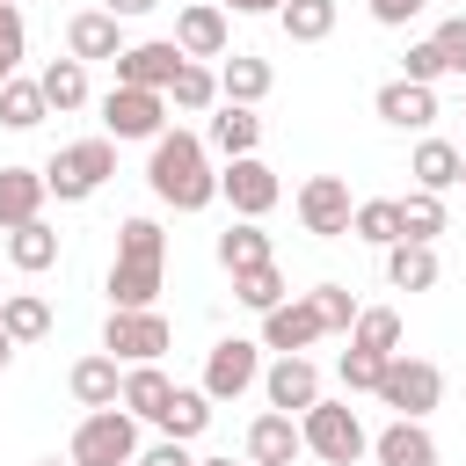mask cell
Returning <instances> with one entry per match:
<instances>
[{
	"mask_svg": "<svg viewBox=\"0 0 466 466\" xmlns=\"http://www.w3.org/2000/svg\"><path fill=\"white\" fill-rule=\"evenodd\" d=\"M0 328H7L15 342H44V335H51V306H44L36 291H7V299H0Z\"/></svg>",
	"mask_w": 466,
	"mask_h": 466,
	"instance_id": "cell-31",
	"label": "cell"
},
{
	"mask_svg": "<svg viewBox=\"0 0 466 466\" xmlns=\"http://www.w3.org/2000/svg\"><path fill=\"white\" fill-rule=\"evenodd\" d=\"M204 430H211V393H204V386H175V400L160 408V437L189 444V437H204Z\"/></svg>",
	"mask_w": 466,
	"mask_h": 466,
	"instance_id": "cell-28",
	"label": "cell"
},
{
	"mask_svg": "<svg viewBox=\"0 0 466 466\" xmlns=\"http://www.w3.org/2000/svg\"><path fill=\"white\" fill-rule=\"evenodd\" d=\"M160 131H167V95H146V87L102 95V138H160Z\"/></svg>",
	"mask_w": 466,
	"mask_h": 466,
	"instance_id": "cell-10",
	"label": "cell"
},
{
	"mask_svg": "<svg viewBox=\"0 0 466 466\" xmlns=\"http://www.w3.org/2000/svg\"><path fill=\"white\" fill-rule=\"evenodd\" d=\"M197 466H255V459H197Z\"/></svg>",
	"mask_w": 466,
	"mask_h": 466,
	"instance_id": "cell-49",
	"label": "cell"
},
{
	"mask_svg": "<svg viewBox=\"0 0 466 466\" xmlns=\"http://www.w3.org/2000/svg\"><path fill=\"white\" fill-rule=\"evenodd\" d=\"M255 379H262V342H240V335L211 342V357H204V393L211 400H240Z\"/></svg>",
	"mask_w": 466,
	"mask_h": 466,
	"instance_id": "cell-11",
	"label": "cell"
},
{
	"mask_svg": "<svg viewBox=\"0 0 466 466\" xmlns=\"http://www.w3.org/2000/svg\"><path fill=\"white\" fill-rule=\"evenodd\" d=\"M320 335H328V328H320L313 299H284L277 313H262V350H277V357H306Z\"/></svg>",
	"mask_w": 466,
	"mask_h": 466,
	"instance_id": "cell-14",
	"label": "cell"
},
{
	"mask_svg": "<svg viewBox=\"0 0 466 466\" xmlns=\"http://www.w3.org/2000/svg\"><path fill=\"white\" fill-rule=\"evenodd\" d=\"M167 400H175V379H167L160 364H131V371H124V408H131L138 422H160Z\"/></svg>",
	"mask_w": 466,
	"mask_h": 466,
	"instance_id": "cell-27",
	"label": "cell"
},
{
	"mask_svg": "<svg viewBox=\"0 0 466 466\" xmlns=\"http://www.w3.org/2000/svg\"><path fill=\"white\" fill-rule=\"evenodd\" d=\"M160 277H167V233L153 218H124L116 226V262H109V306L116 313H138L160 299Z\"/></svg>",
	"mask_w": 466,
	"mask_h": 466,
	"instance_id": "cell-2",
	"label": "cell"
},
{
	"mask_svg": "<svg viewBox=\"0 0 466 466\" xmlns=\"http://www.w3.org/2000/svg\"><path fill=\"white\" fill-rule=\"evenodd\" d=\"M350 218H357V197H350L342 175H306V182H299V226H306L313 240H342Z\"/></svg>",
	"mask_w": 466,
	"mask_h": 466,
	"instance_id": "cell-7",
	"label": "cell"
},
{
	"mask_svg": "<svg viewBox=\"0 0 466 466\" xmlns=\"http://www.w3.org/2000/svg\"><path fill=\"white\" fill-rule=\"evenodd\" d=\"M459 182H466V167H459Z\"/></svg>",
	"mask_w": 466,
	"mask_h": 466,
	"instance_id": "cell-52",
	"label": "cell"
},
{
	"mask_svg": "<svg viewBox=\"0 0 466 466\" xmlns=\"http://www.w3.org/2000/svg\"><path fill=\"white\" fill-rule=\"evenodd\" d=\"M138 466H197V459H189V444L160 437V444H146V451H138Z\"/></svg>",
	"mask_w": 466,
	"mask_h": 466,
	"instance_id": "cell-45",
	"label": "cell"
},
{
	"mask_svg": "<svg viewBox=\"0 0 466 466\" xmlns=\"http://www.w3.org/2000/svg\"><path fill=\"white\" fill-rule=\"evenodd\" d=\"M167 102H175V109H189V116H204V109H211V102H218V73H211V66H197V58H189V66H182V73H175V87H167Z\"/></svg>",
	"mask_w": 466,
	"mask_h": 466,
	"instance_id": "cell-37",
	"label": "cell"
},
{
	"mask_svg": "<svg viewBox=\"0 0 466 466\" xmlns=\"http://www.w3.org/2000/svg\"><path fill=\"white\" fill-rule=\"evenodd\" d=\"M204 146H211L218 160H248V153L262 146V116H255V109H233V102H226V109L211 116V138H204Z\"/></svg>",
	"mask_w": 466,
	"mask_h": 466,
	"instance_id": "cell-24",
	"label": "cell"
},
{
	"mask_svg": "<svg viewBox=\"0 0 466 466\" xmlns=\"http://www.w3.org/2000/svg\"><path fill=\"white\" fill-rule=\"evenodd\" d=\"M175 335H167V320L153 313V306H138V313H116L109 306V328H102V350L116 357V364H160V350H167Z\"/></svg>",
	"mask_w": 466,
	"mask_h": 466,
	"instance_id": "cell-9",
	"label": "cell"
},
{
	"mask_svg": "<svg viewBox=\"0 0 466 466\" xmlns=\"http://www.w3.org/2000/svg\"><path fill=\"white\" fill-rule=\"evenodd\" d=\"M124 51H131V44H124V22H116L109 7H87V15L66 22V58L95 66V58H124Z\"/></svg>",
	"mask_w": 466,
	"mask_h": 466,
	"instance_id": "cell-15",
	"label": "cell"
},
{
	"mask_svg": "<svg viewBox=\"0 0 466 466\" xmlns=\"http://www.w3.org/2000/svg\"><path fill=\"white\" fill-rule=\"evenodd\" d=\"M299 451H306L299 415H277V408H269V415H255V422H248V459H255V466H291Z\"/></svg>",
	"mask_w": 466,
	"mask_h": 466,
	"instance_id": "cell-18",
	"label": "cell"
},
{
	"mask_svg": "<svg viewBox=\"0 0 466 466\" xmlns=\"http://www.w3.org/2000/svg\"><path fill=\"white\" fill-rule=\"evenodd\" d=\"M437 233H444V197L408 189V197H400V240H430V248H437Z\"/></svg>",
	"mask_w": 466,
	"mask_h": 466,
	"instance_id": "cell-36",
	"label": "cell"
},
{
	"mask_svg": "<svg viewBox=\"0 0 466 466\" xmlns=\"http://www.w3.org/2000/svg\"><path fill=\"white\" fill-rule=\"evenodd\" d=\"M218 262H226V277L277 262V255H269V233H262V218H233V226L218 233Z\"/></svg>",
	"mask_w": 466,
	"mask_h": 466,
	"instance_id": "cell-25",
	"label": "cell"
},
{
	"mask_svg": "<svg viewBox=\"0 0 466 466\" xmlns=\"http://www.w3.org/2000/svg\"><path fill=\"white\" fill-rule=\"evenodd\" d=\"M66 386H73V400H80L87 415H95V408H124V371H116V357H109V350L80 357Z\"/></svg>",
	"mask_w": 466,
	"mask_h": 466,
	"instance_id": "cell-20",
	"label": "cell"
},
{
	"mask_svg": "<svg viewBox=\"0 0 466 466\" xmlns=\"http://www.w3.org/2000/svg\"><path fill=\"white\" fill-rule=\"evenodd\" d=\"M371 459H379V466H437V437H430L422 422H400V415H393V422L371 437Z\"/></svg>",
	"mask_w": 466,
	"mask_h": 466,
	"instance_id": "cell-21",
	"label": "cell"
},
{
	"mask_svg": "<svg viewBox=\"0 0 466 466\" xmlns=\"http://www.w3.org/2000/svg\"><path fill=\"white\" fill-rule=\"evenodd\" d=\"M306 299H313V313H320V328H328V335H350V328H357V313H364V306L350 299V284H313Z\"/></svg>",
	"mask_w": 466,
	"mask_h": 466,
	"instance_id": "cell-39",
	"label": "cell"
},
{
	"mask_svg": "<svg viewBox=\"0 0 466 466\" xmlns=\"http://www.w3.org/2000/svg\"><path fill=\"white\" fill-rule=\"evenodd\" d=\"M66 459H73V466H131V459H138V415H131V408H95V415H80Z\"/></svg>",
	"mask_w": 466,
	"mask_h": 466,
	"instance_id": "cell-5",
	"label": "cell"
},
{
	"mask_svg": "<svg viewBox=\"0 0 466 466\" xmlns=\"http://www.w3.org/2000/svg\"><path fill=\"white\" fill-rule=\"evenodd\" d=\"M386 364H393V357H371V350H342V364H335V371H342V386H350V393H379Z\"/></svg>",
	"mask_w": 466,
	"mask_h": 466,
	"instance_id": "cell-41",
	"label": "cell"
},
{
	"mask_svg": "<svg viewBox=\"0 0 466 466\" xmlns=\"http://www.w3.org/2000/svg\"><path fill=\"white\" fill-rule=\"evenodd\" d=\"M379 400H386L400 422H422V415L444 400V371H437L430 357H408V350H400V357L386 364V379H379Z\"/></svg>",
	"mask_w": 466,
	"mask_h": 466,
	"instance_id": "cell-6",
	"label": "cell"
},
{
	"mask_svg": "<svg viewBox=\"0 0 466 466\" xmlns=\"http://www.w3.org/2000/svg\"><path fill=\"white\" fill-rule=\"evenodd\" d=\"M350 233L371 240V248H393V240H400V197H364L357 218H350Z\"/></svg>",
	"mask_w": 466,
	"mask_h": 466,
	"instance_id": "cell-34",
	"label": "cell"
},
{
	"mask_svg": "<svg viewBox=\"0 0 466 466\" xmlns=\"http://www.w3.org/2000/svg\"><path fill=\"white\" fill-rule=\"evenodd\" d=\"M350 350L400 357V313H393V306H364V313H357V328H350Z\"/></svg>",
	"mask_w": 466,
	"mask_h": 466,
	"instance_id": "cell-32",
	"label": "cell"
},
{
	"mask_svg": "<svg viewBox=\"0 0 466 466\" xmlns=\"http://www.w3.org/2000/svg\"><path fill=\"white\" fill-rule=\"evenodd\" d=\"M44 167H0V233L15 226H36L44 218Z\"/></svg>",
	"mask_w": 466,
	"mask_h": 466,
	"instance_id": "cell-19",
	"label": "cell"
},
{
	"mask_svg": "<svg viewBox=\"0 0 466 466\" xmlns=\"http://www.w3.org/2000/svg\"><path fill=\"white\" fill-rule=\"evenodd\" d=\"M233 299H240L248 313H277V306H284V277H277V262L240 269V277H233Z\"/></svg>",
	"mask_w": 466,
	"mask_h": 466,
	"instance_id": "cell-38",
	"label": "cell"
},
{
	"mask_svg": "<svg viewBox=\"0 0 466 466\" xmlns=\"http://www.w3.org/2000/svg\"><path fill=\"white\" fill-rule=\"evenodd\" d=\"M437 51H444V66L466 80V15H444V22H437Z\"/></svg>",
	"mask_w": 466,
	"mask_h": 466,
	"instance_id": "cell-42",
	"label": "cell"
},
{
	"mask_svg": "<svg viewBox=\"0 0 466 466\" xmlns=\"http://www.w3.org/2000/svg\"><path fill=\"white\" fill-rule=\"evenodd\" d=\"M226 7H233V15H277L284 0H226Z\"/></svg>",
	"mask_w": 466,
	"mask_h": 466,
	"instance_id": "cell-47",
	"label": "cell"
},
{
	"mask_svg": "<svg viewBox=\"0 0 466 466\" xmlns=\"http://www.w3.org/2000/svg\"><path fill=\"white\" fill-rule=\"evenodd\" d=\"M7 80H15V66H7V58H0V87H7Z\"/></svg>",
	"mask_w": 466,
	"mask_h": 466,
	"instance_id": "cell-50",
	"label": "cell"
},
{
	"mask_svg": "<svg viewBox=\"0 0 466 466\" xmlns=\"http://www.w3.org/2000/svg\"><path fill=\"white\" fill-rule=\"evenodd\" d=\"M218 197L233 204V218H269L277 211V197H284V182H277V167L269 160H226L218 167Z\"/></svg>",
	"mask_w": 466,
	"mask_h": 466,
	"instance_id": "cell-8",
	"label": "cell"
},
{
	"mask_svg": "<svg viewBox=\"0 0 466 466\" xmlns=\"http://www.w3.org/2000/svg\"><path fill=\"white\" fill-rule=\"evenodd\" d=\"M262 393H269L277 415H306V408L320 400V371H313V357H277V364L262 371Z\"/></svg>",
	"mask_w": 466,
	"mask_h": 466,
	"instance_id": "cell-16",
	"label": "cell"
},
{
	"mask_svg": "<svg viewBox=\"0 0 466 466\" xmlns=\"http://www.w3.org/2000/svg\"><path fill=\"white\" fill-rule=\"evenodd\" d=\"M146 182L160 204L175 211H204L218 197V175H211V146L197 131H160L153 138V160H146Z\"/></svg>",
	"mask_w": 466,
	"mask_h": 466,
	"instance_id": "cell-1",
	"label": "cell"
},
{
	"mask_svg": "<svg viewBox=\"0 0 466 466\" xmlns=\"http://www.w3.org/2000/svg\"><path fill=\"white\" fill-rule=\"evenodd\" d=\"M459 167H466V153H459L451 138H422V146H415V160H408V175H415V189H430V197H444V189H459Z\"/></svg>",
	"mask_w": 466,
	"mask_h": 466,
	"instance_id": "cell-23",
	"label": "cell"
},
{
	"mask_svg": "<svg viewBox=\"0 0 466 466\" xmlns=\"http://www.w3.org/2000/svg\"><path fill=\"white\" fill-rule=\"evenodd\" d=\"M182 66H189V58H182V44H175V36H153V44H131V51L116 58V87H146V95H167Z\"/></svg>",
	"mask_w": 466,
	"mask_h": 466,
	"instance_id": "cell-12",
	"label": "cell"
},
{
	"mask_svg": "<svg viewBox=\"0 0 466 466\" xmlns=\"http://www.w3.org/2000/svg\"><path fill=\"white\" fill-rule=\"evenodd\" d=\"M175 44H182V58H226V44H233V29H226V7L218 0H189L182 15H175Z\"/></svg>",
	"mask_w": 466,
	"mask_h": 466,
	"instance_id": "cell-13",
	"label": "cell"
},
{
	"mask_svg": "<svg viewBox=\"0 0 466 466\" xmlns=\"http://www.w3.org/2000/svg\"><path fill=\"white\" fill-rule=\"evenodd\" d=\"M422 7H430V0H371V22H386V29H408Z\"/></svg>",
	"mask_w": 466,
	"mask_h": 466,
	"instance_id": "cell-44",
	"label": "cell"
},
{
	"mask_svg": "<svg viewBox=\"0 0 466 466\" xmlns=\"http://www.w3.org/2000/svg\"><path fill=\"white\" fill-rule=\"evenodd\" d=\"M386 284L393 291H430L437 284V248L430 240H393L386 248Z\"/></svg>",
	"mask_w": 466,
	"mask_h": 466,
	"instance_id": "cell-26",
	"label": "cell"
},
{
	"mask_svg": "<svg viewBox=\"0 0 466 466\" xmlns=\"http://www.w3.org/2000/svg\"><path fill=\"white\" fill-rule=\"evenodd\" d=\"M269 58H255V51H233L226 66H218V102H233V109H255L262 95H269Z\"/></svg>",
	"mask_w": 466,
	"mask_h": 466,
	"instance_id": "cell-22",
	"label": "cell"
},
{
	"mask_svg": "<svg viewBox=\"0 0 466 466\" xmlns=\"http://www.w3.org/2000/svg\"><path fill=\"white\" fill-rule=\"evenodd\" d=\"M109 175H116V138H80V146H58L44 160V189L58 204H87Z\"/></svg>",
	"mask_w": 466,
	"mask_h": 466,
	"instance_id": "cell-3",
	"label": "cell"
},
{
	"mask_svg": "<svg viewBox=\"0 0 466 466\" xmlns=\"http://www.w3.org/2000/svg\"><path fill=\"white\" fill-rule=\"evenodd\" d=\"M102 7H109V15H116V22H138V15H153V7H160V0H102Z\"/></svg>",
	"mask_w": 466,
	"mask_h": 466,
	"instance_id": "cell-46",
	"label": "cell"
},
{
	"mask_svg": "<svg viewBox=\"0 0 466 466\" xmlns=\"http://www.w3.org/2000/svg\"><path fill=\"white\" fill-rule=\"evenodd\" d=\"M36 87H44V102L66 116V109H87V66L80 58H51L44 73H36Z\"/></svg>",
	"mask_w": 466,
	"mask_h": 466,
	"instance_id": "cell-30",
	"label": "cell"
},
{
	"mask_svg": "<svg viewBox=\"0 0 466 466\" xmlns=\"http://www.w3.org/2000/svg\"><path fill=\"white\" fill-rule=\"evenodd\" d=\"M299 430H306V451L328 459V466H357V459L371 451V437H364V422H357L350 400H313V408L299 415Z\"/></svg>",
	"mask_w": 466,
	"mask_h": 466,
	"instance_id": "cell-4",
	"label": "cell"
},
{
	"mask_svg": "<svg viewBox=\"0 0 466 466\" xmlns=\"http://www.w3.org/2000/svg\"><path fill=\"white\" fill-rule=\"evenodd\" d=\"M7 262H15V269H29V277H36V269H51V262H58V233H51L44 218H36V226H15V233H7Z\"/></svg>",
	"mask_w": 466,
	"mask_h": 466,
	"instance_id": "cell-35",
	"label": "cell"
},
{
	"mask_svg": "<svg viewBox=\"0 0 466 466\" xmlns=\"http://www.w3.org/2000/svg\"><path fill=\"white\" fill-rule=\"evenodd\" d=\"M15 350H22V342H15L7 328H0V371H7V357H15Z\"/></svg>",
	"mask_w": 466,
	"mask_h": 466,
	"instance_id": "cell-48",
	"label": "cell"
},
{
	"mask_svg": "<svg viewBox=\"0 0 466 466\" xmlns=\"http://www.w3.org/2000/svg\"><path fill=\"white\" fill-rule=\"evenodd\" d=\"M36 466H58V459H36ZM66 466H73V459H66Z\"/></svg>",
	"mask_w": 466,
	"mask_h": 466,
	"instance_id": "cell-51",
	"label": "cell"
},
{
	"mask_svg": "<svg viewBox=\"0 0 466 466\" xmlns=\"http://www.w3.org/2000/svg\"><path fill=\"white\" fill-rule=\"evenodd\" d=\"M44 116H51V102H44L36 80H7V87H0V124H7V131H36Z\"/></svg>",
	"mask_w": 466,
	"mask_h": 466,
	"instance_id": "cell-33",
	"label": "cell"
},
{
	"mask_svg": "<svg viewBox=\"0 0 466 466\" xmlns=\"http://www.w3.org/2000/svg\"><path fill=\"white\" fill-rule=\"evenodd\" d=\"M277 29L291 44H328L335 36V0H284L277 7Z\"/></svg>",
	"mask_w": 466,
	"mask_h": 466,
	"instance_id": "cell-29",
	"label": "cell"
},
{
	"mask_svg": "<svg viewBox=\"0 0 466 466\" xmlns=\"http://www.w3.org/2000/svg\"><path fill=\"white\" fill-rule=\"evenodd\" d=\"M22 44H29V36H22V15H15V0H0V58L15 66V58H22Z\"/></svg>",
	"mask_w": 466,
	"mask_h": 466,
	"instance_id": "cell-43",
	"label": "cell"
},
{
	"mask_svg": "<svg viewBox=\"0 0 466 466\" xmlns=\"http://www.w3.org/2000/svg\"><path fill=\"white\" fill-rule=\"evenodd\" d=\"M451 66H444V51H437V36H422V44H408V58H400V80H415V87H437Z\"/></svg>",
	"mask_w": 466,
	"mask_h": 466,
	"instance_id": "cell-40",
	"label": "cell"
},
{
	"mask_svg": "<svg viewBox=\"0 0 466 466\" xmlns=\"http://www.w3.org/2000/svg\"><path fill=\"white\" fill-rule=\"evenodd\" d=\"M371 109L393 124V131H430L437 124V87H415V80H386L371 95Z\"/></svg>",
	"mask_w": 466,
	"mask_h": 466,
	"instance_id": "cell-17",
	"label": "cell"
}]
</instances>
